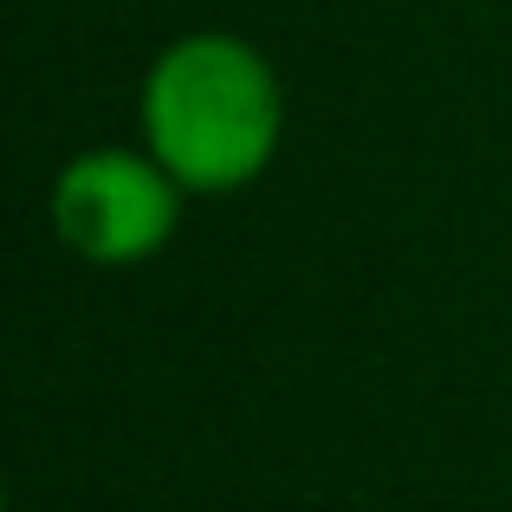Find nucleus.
<instances>
[{
    "instance_id": "f257e3e1",
    "label": "nucleus",
    "mask_w": 512,
    "mask_h": 512,
    "mask_svg": "<svg viewBox=\"0 0 512 512\" xmlns=\"http://www.w3.org/2000/svg\"><path fill=\"white\" fill-rule=\"evenodd\" d=\"M286 98L260 46L234 33H188L143 78V150L195 195L247 188L273 163Z\"/></svg>"
},
{
    "instance_id": "f03ea898",
    "label": "nucleus",
    "mask_w": 512,
    "mask_h": 512,
    "mask_svg": "<svg viewBox=\"0 0 512 512\" xmlns=\"http://www.w3.org/2000/svg\"><path fill=\"white\" fill-rule=\"evenodd\" d=\"M182 182L150 150H85L52 182V227L91 266H137L169 247Z\"/></svg>"
}]
</instances>
